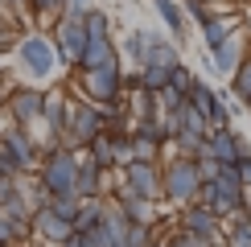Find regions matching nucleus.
<instances>
[{
    "instance_id": "obj_38",
    "label": "nucleus",
    "mask_w": 251,
    "mask_h": 247,
    "mask_svg": "<svg viewBox=\"0 0 251 247\" xmlns=\"http://www.w3.org/2000/svg\"><path fill=\"white\" fill-rule=\"evenodd\" d=\"M17 177H21V173H17ZM17 177H0V202H4L8 194H17Z\"/></svg>"
},
{
    "instance_id": "obj_2",
    "label": "nucleus",
    "mask_w": 251,
    "mask_h": 247,
    "mask_svg": "<svg viewBox=\"0 0 251 247\" xmlns=\"http://www.w3.org/2000/svg\"><path fill=\"white\" fill-rule=\"evenodd\" d=\"M103 132V107L91 99H70V111H66V128H62L58 144L70 152H82L91 140Z\"/></svg>"
},
{
    "instance_id": "obj_21",
    "label": "nucleus",
    "mask_w": 251,
    "mask_h": 247,
    "mask_svg": "<svg viewBox=\"0 0 251 247\" xmlns=\"http://www.w3.org/2000/svg\"><path fill=\"white\" fill-rule=\"evenodd\" d=\"M185 103H190L198 116H206V124H210V111H214V103H218V91H214L206 78H194V87H190V95H185Z\"/></svg>"
},
{
    "instance_id": "obj_39",
    "label": "nucleus",
    "mask_w": 251,
    "mask_h": 247,
    "mask_svg": "<svg viewBox=\"0 0 251 247\" xmlns=\"http://www.w3.org/2000/svg\"><path fill=\"white\" fill-rule=\"evenodd\" d=\"M0 8L4 13H17V8H25V0H0Z\"/></svg>"
},
{
    "instance_id": "obj_17",
    "label": "nucleus",
    "mask_w": 251,
    "mask_h": 247,
    "mask_svg": "<svg viewBox=\"0 0 251 247\" xmlns=\"http://www.w3.org/2000/svg\"><path fill=\"white\" fill-rule=\"evenodd\" d=\"M29 231H33V239H46L50 247H58V243H66L70 235H75V222H66V219H58L54 210H37L33 219H29Z\"/></svg>"
},
{
    "instance_id": "obj_40",
    "label": "nucleus",
    "mask_w": 251,
    "mask_h": 247,
    "mask_svg": "<svg viewBox=\"0 0 251 247\" xmlns=\"http://www.w3.org/2000/svg\"><path fill=\"white\" fill-rule=\"evenodd\" d=\"M243 210L251 214V185H243Z\"/></svg>"
},
{
    "instance_id": "obj_16",
    "label": "nucleus",
    "mask_w": 251,
    "mask_h": 247,
    "mask_svg": "<svg viewBox=\"0 0 251 247\" xmlns=\"http://www.w3.org/2000/svg\"><path fill=\"white\" fill-rule=\"evenodd\" d=\"M235 29H243V17L239 13H226V8H218V13L206 21V25H198V33H202V46H206V54H214L218 46H223L226 37L235 33Z\"/></svg>"
},
{
    "instance_id": "obj_14",
    "label": "nucleus",
    "mask_w": 251,
    "mask_h": 247,
    "mask_svg": "<svg viewBox=\"0 0 251 247\" xmlns=\"http://www.w3.org/2000/svg\"><path fill=\"white\" fill-rule=\"evenodd\" d=\"M111 169H99L87 152H78V169H75V194L78 198H107Z\"/></svg>"
},
{
    "instance_id": "obj_27",
    "label": "nucleus",
    "mask_w": 251,
    "mask_h": 247,
    "mask_svg": "<svg viewBox=\"0 0 251 247\" xmlns=\"http://www.w3.org/2000/svg\"><path fill=\"white\" fill-rule=\"evenodd\" d=\"M82 25H87V37H111V17L103 13V8H91V13L82 17Z\"/></svg>"
},
{
    "instance_id": "obj_47",
    "label": "nucleus",
    "mask_w": 251,
    "mask_h": 247,
    "mask_svg": "<svg viewBox=\"0 0 251 247\" xmlns=\"http://www.w3.org/2000/svg\"><path fill=\"white\" fill-rule=\"evenodd\" d=\"M243 4H247V8H251V0H243Z\"/></svg>"
},
{
    "instance_id": "obj_12",
    "label": "nucleus",
    "mask_w": 251,
    "mask_h": 247,
    "mask_svg": "<svg viewBox=\"0 0 251 247\" xmlns=\"http://www.w3.org/2000/svg\"><path fill=\"white\" fill-rule=\"evenodd\" d=\"M120 181L132 185L140 198L161 202V161H128L120 169Z\"/></svg>"
},
{
    "instance_id": "obj_8",
    "label": "nucleus",
    "mask_w": 251,
    "mask_h": 247,
    "mask_svg": "<svg viewBox=\"0 0 251 247\" xmlns=\"http://www.w3.org/2000/svg\"><path fill=\"white\" fill-rule=\"evenodd\" d=\"M111 202H116V210H120L128 222H140V226H161V202L140 198V194H136L132 185L116 181V190H111Z\"/></svg>"
},
{
    "instance_id": "obj_10",
    "label": "nucleus",
    "mask_w": 251,
    "mask_h": 247,
    "mask_svg": "<svg viewBox=\"0 0 251 247\" xmlns=\"http://www.w3.org/2000/svg\"><path fill=\"white\" fill-rule=\"evenodd\" d=\"M177 231L185 235H198V239H210L223 247V235H226V222L218 219L214 210H206V206H181V214H177Z\"/></svg>"
},
{
    "instance_id": "obj_29",
    "label": "nucleus",
    "mask_w": 251,
    "mask_h": 247,
    "mask_svg": "<svg viewBox=\"0 0 251 247\" xmlns=\"http://www.w3.org/2000/svg\"><path fill=\"white\" fill-rule=\"evenodd\" d=\"M194 66H185V62H177L173 66V74H169V82H165V87H173L177 95H190V87H194Z\"/></svg>"
},
{
    "instance_id": "obj_34",
    "label": "nucleus",
    "mask_w": 251,
    "mask_h": 247,
    "mask_svg": "<svg viewBox=\"0 0 251 247\" xmlns=\"http://www.w3.org/2000/svg\"><path fill=\"white\" fill-rule=\"evenodd\" d=\"M91 8H95L91 0H66V4H62V17H75V21H82V17L91 13Z\"/></svg>"
},
{
    "instance_id": "obj_3",
    "label": "nucleus",
    "mask_w": 251,
    "mask_h": 247,
    "mask_svg": "<svg viewBox=\"0 0 251 247\" xmlns=\"http://www.w3.org/2000/svg\"><path fill=\"white\" fill-rule=\"evenodd\" d=\"M198 169H194V157H169L161 161V202L169 206H190L194 194H198Z\"/></svg>"
},
{
    "instance_id": "obj_23",
    "label": "nucleus",
    "mask_w": 251,
    "mask_h": 247,
    "mask_svg": "<svg viewBox=\"0 0 251 247\" xmlns=\"http://www.w3.org/2000/svg\"><path fill=\"white\" fill-rule=\"evenodd\" d=\"M226 82H231V99L235 103H247V95H251V49H247V58L235 66V74Z\"/></svg>"
},
{
    "instance_id": "obj_13",
    "label": "nucleus",
    "mask_w": 251,
    "mask_h": 247,
    "mask_svg": "<svg viewBox=\"0 0 251 247\" xmlns=\"http://www.w3.org/2000/svg\"><path fill=\"white\" fill-rule=\"evenodd\" d=\"M0 144L8 148V157L17 161V169L21 173H33L37 169V144H33V136H29V128H17V124H4V132H0Z\"/></svg>"
},
{
    "instance_id": "obj_30",
    "label": "nucleus",
    "mask_w": 251,
    "mask_h": 247,
    "mask_svg": "<svg viewBox=\"0 0 251 247\" xmlns=\"http://www.w3.org/2000/svg\"><path fill=\"white\" fill-rule=\"evenodd\" d=\"M62 4H66V0H25V8H29L37 21H46V17H62Z\"/></svg>"
},
{
    "instance_id": "obj_19",
    "label": "nucleus",
    "mask_w": 251,
    "mask_h": 247,
    "mask_svg": "<svg viewBox=\"0 0 251 247\" xmlns=\"http://www.w3.org/2000/svg\"><path fill=\"white\" fill-rule=\"evenodd\" d=\"M66 111H70V99L62 91H46V107H41V128H50L54 136H62L66 128Z\"/></svg>"
},
{
    "instance_id": "obj_42",
    "label": "nucleus",
    "mask_w": 251,
    "mask_h": 247,
    "mask_svg": "<svg viewBox=\"0 0 251 247\" xmlns=\"http://www.w3.org/2000/svg\"><path fill=\"white\" fill-rule=\"evenodd\" d=\"M243 111H251V95H247V103H243Z\"/></svg>"
},
{
    "instance_id": "obj_1",
    "label": "nucleus",
    "mask_w": 251,
    "mask_h": 247,
    "mask_svg": "<svg viewBox=\"0 0 251 247\" xmlns=\"http://www.w3.org/2000/svg\"><path fill=\"white\" fill-rule=\"evenodd\" d=\"M17 66H21V74H25L29 87H41V82L58 78L62 74V58H58L50 33L25 29V37H17Z\"/></svg>"
},
{
    "instance_id": "obj_20",
    "label": "nucleus",
    "mask_w": 251,
    "mask_h": 247,
    "mask_svg": "<svg viewBox=\"0 0 251 247\" xmlns=\"http://www.w3.org/2000/svg\"><path fill=\"white\" fill-rule=\"evenodd\" d=\"M156 33H149V29H128L124 33V41H120V58H128V66H140V58H144V49H149V41H152Z\"/></svg>"
},
{
    "instance_id": "obj_9",
    "label": "nucleus",
    "mask_w": 251,
    "mask_h": 247,
    "mask_svg": "<svg viewBox=\"0 0 251 247\" xmlns=\"http://www.w3.org/2000/svg\"><path fill=\"white\" fill-rule=\"evenodd\" d=\"M50 41H54L62 66H78L82 46H87V25H82V21H75V17H58L54 29H50Z\"/></svg>"
},
{
    "instance_id": "obj_7",
    "label": "nucleus",
    "mask_w": 251,
    "mask_h": 247,
    "mask_svg": "<svg viewBox=\"0 0 251 247\" xmlns=\"http://www.w3.org/2000/svg\"><path fill=\"white\" fill-rule=\"evenodd\" d=\"M0 107H4L8 124H17V128H33V124L41 120V107H46V91L21 82V87L4 91V103H0Z\"/></svg>"
},
{
    "instance_id": "obj_5",
    "label": "nucleus",
    "mask_w": 251,
    "mask_h": 247,
    "mask_svg": "<svg viewBox=\"0 0 251 247\" xmlns=\"http://www.w3.org/2000/svg\"><path fill=\"white\" fill-rule=\"evenodd\" d=\"M78 91L82 99L99 103V107H124V66L78 70Z\"/></svg>"
},
{
    "instance_id": "obj_45",
    "label": "nucleus",
    "mask_w": 251,
    "mask_h": 247,
    "mask_svg": "<svg viewBox=\"0 0 251 247\" xmlns=\"http://www.w3.org/2000/svg\"><path fill=\"white\" fill-rule=\"evenodd\" d=\"M0 78H4V66H0Z\"/></svg>"
},
{
    "instance_id": "obj_26",
    "label": "nucleus",
    "mask_w": 251,
    "mask_h": 247,
    "mask_svg": "<svg viewBox=\"0 0 251 247\" xmlns=\"http://www.w3.org/2000/svg\"><path fill=\"white\" fill-rule=\"evenodd\" d=\"M156 231H161V226L128 222V231H124V247H152V243H156Z\"/></svg>"
},
{
    "instance_id": "obj_43",
    "label": "nucleus",
    "mask_w": 251,
    "mask_h": 247,
    "mask_svg": "<svg viewBox=\"0 0 251 247\" xmlns=\"http://www.w3.org/2000/svg\"><path fill=\"white\" fill-rule=\"evenodd\" d=\"M152 247H165V239H156V243H152Z\"/></svg>"
},
{
    "instance_id": "obj_22",
    "label": "nucleus",
    "mask_w": 251,
    "mask_h": 247,
    "mask_svg": "<svg viewBox=\"0 0 251 247\" xmlns=\"http://www.w3.org/2000/svg\"><path fill=\"white\" fill-rule=\"evenodd\" d=\"M152 8H156V17L165 21V29L181 41L185 37V13H181V0H152Z\"/></svg>"
},
{
    "instance_id": "obj_46",
    "label": "nucleus",
    "mask_w": 251,
    "mask_h": 247,
    "mask_svg": "<svg viewBox=\"0 0 251 247\" xmlns=\"http://www.w3.org/2000/svg\"><path fill=\"white\" fill-rule=\"evenodd\" d=\"M0 132H4V120H0Z\"/></svg>"
},
{
    "instance_id": "obj_44",
    "label": "nucleus",
    "mask_w": 251,
    "mask_h": 247,
    "mask_svg": "<svg viewBox=\"0 0 251 247\" xmlns=\"http://www.w3.org/2000/svg\"><path fill=\"white\" fill-rule=\"evenodd\" d=\"M0 247H17V243H0Z\"/></svg>"
},
{
    "instance_id": "obj_24",
    "label": "nucleus",
    "mask_w": 251,
    "mask_h": 247,
    "mask_svg": "<svg viewBox=\"0 0 251 247\" xmlns=\"http://www.w3.org/2000/svg\"><path fill=\"white\" fill-rule=\"evenodd\" d=\"M82 152H87V157L95 161L99 169H116V157H111V136H107V132H99V136L91 140V144H87Z\"/></svg>"
},
{
    "instance_id": "obj_25",
    "label": "nucleus",
    "mask_w": 251,
    "mask_h": 247,
    "mask_svg": "<svg viewBox=\"0 0 251 247\" xmlns=\"http://www.w3.org/2000/svg\"><path fill=\"white\" fill-rule=\"evenodd\" d=\"M78 206H82V198H78L75 190H62V194H54V198H50V210H54L58 219H66V222H75Z\"/></svg>"
},
{
    "instance_id": "obj_4",
    "label": "nucleus",
    "mask_w": 251,
    "mask_h": 247,
    "mask_svg": "<svg viewBox=\"0 0 251 247\" xmlns=\"http://www.w3.org/2000/svg\"><path fill=\"white\" fill-rule=\"evenodd\" d=\"M181 62V54H177V41H169V37H161L156 33L152 41H149V49H144V58H140V87L144 91H161L165 82H169V74H173V66Z\"/></svg>"
},
{
    "instance_id": "obj_28",
    "label": "nucleus",
    "mask_w": 251,
    "mask_h": 247,
    "mask_svg": "<svg viewBox=\"0 0 251 247\" xmlns=\"http://www.w3.org/2000/svg\"><path fill=\"white\" fill-rule=\"evenodd\" d=\"M181 13L194 17V25H206V21L218 13V4H210V0H181Z\"/></svg>"
},
{
    "instance_id": "obj_35",
    "label": "nucleus",
    "mask_w": 251,
    "mask_h": 247,
    "mask_svg": "<svg viewBox=\"0 0 251 247\" xmlns=\"http://www.w3.org/2000/svg\"><path fill=\"white\" fill-rule=\"evenodd\" d=\"M58 247H99V243H95V235H91V231H75L66 243H58Z\"/></svg>"
},
{
    "instance_id": "obj_36",
    "label": "nucleus",
    "mask_w": 251,
    "mask_h": 247,
    "mask_svg": "<svg viewBox=\"0 0 251 247\" xmlns=\"http://www.w3.org/2000/svg\"><path fill=\"white\" fill-rule=\"evenodd\" d=\"M235 169H239V181H243V185H251V148L235 161Z\"/></svg>"
},
{
    "instance_id": "obj_32",
    "label": "nucleus",
    "mask_w": 251,
    "mask_h": 247,
    "mask_svg": "<svg viewBox=\"0 0 251 247\" xmlns=\"http://www.w3.org/2000/svg\"><path fill=\"white\" fill-rule=\"evenodd\" d=\"M223 247H251V222L226 226V235H223Z\"/></svg>"
},
{
    "instance_id": "obj_37",
    "label": "nucleus",
    "mask_w": 251,
    "mask_h": 247,
    "mask_svg": "<svg viewBox=\"0 0 251 247\" xmlns=\"http://www.w3.org/2000/svg\"><path fill=\"white\" fill-rule=\"evenodd\" d=\"M0 243H17L13 239V222L4 219V210H0Z\"/></svg>"
},
{
    "instance_id": "obj_41",
    "label": "nucleus",
    "mask_w": 251,
    "mask_h": 247,
    "mask_svg": "<svg viewBox=\"0 0 251 247\" xmlns=\"http://www.w3.org/2000/svg\"><path fill=\"white\" fill-rule=\"evenodd\" d=\"M0 103H4V78H0Z\"/></svg>"
},
{
    "instance_id": "obj_15",
    "label": "nucleus",
    "mask_w": 251,
    "mask_h": 247,
    "mask_svg": "<svg viewBox=\"0 0 251 247\" xmlns=\"http://www.w3.org/2000/svg\"><path fill=\"white\" fill-rule=\"evenodd\" d=\"M243 58H247V29H235V33L210 54V70H214L218 78H231L235 66H239Z\"/></svg>"
},
{
    "instance_id": "obj_6",
    "label": "nucleus",
    "mask_w": 251,
    "mask_h": 247,
    "mask_svg": "<svg viewBox=\"0 0 251 247\" xmlns=\"http://www.w3.org/2000/svg\"><path fill=\"white\" fill-rule=\"evenodd\" d=\"M75 169H78V152L54 144V148H46V152L37 157L33 177L46 185L50 194H62V190H75Z\"/></svg>"
},
{
    "instance_id": "obj_31",
    "label": "nucleus",
    "mask_w": 251,
    "mask_h": 247,
    "mask_svg": "<svg viewBox=\"0 0 251 247\" xmlns=\"http://www.w3.org/2000/svg\"><path fill=\"white\" fill-rule=\"evenodd\" d=\"M132 161H161V144H152L144 136H132Z\"/></svg>"
},
{
    "instance_id": "obj_33",
    "label": "nucleus",
    "mask_w": 251,
    "mask_h": 247,
    "mask_svg": "<svg viewBox=\"0 0 251 247\" xmlns=\"http://www.w3.org/2000/svg\"><path fill=\"white\" fill-rule=\"evenodd\" d=\"M194 169H198V181H214L223 165H218L214 157H206V152H202V157H194Z\"/></svg>"
},
{
    "instance_id": "obj_18",
    "label": "nucleus",
    "mask_w": 251,
    "mask_h": 247,
    "mask_svg": "<svg viewBox=\"0 0 251 247\" xmlns=\"http://www.w3.org/2000/svg\"><path fill=\"white\" fill-rule=\"evenodd\" d=\"M99 66H120V49H116L111 37H87L75 70H99Z\"/></svg>"
},
{
    "instance_id": "obj_11",
    "label": "nucleus",
    "mask_w": 251,
    "mask_h": 247,
    "mask_svg": "<svg viewBox=\"0 0 251 247\" xmlns=\"http://www.w3.org/2000/svg\"><path fill=\"white\" fill-rule=\"evenodd\" d=\"M247 148H251V144H247V136L235 128V124H231V128H210V132H206V144H202V152L214 157L218 165H235Z\"/></svg>"
}]
</instances>
